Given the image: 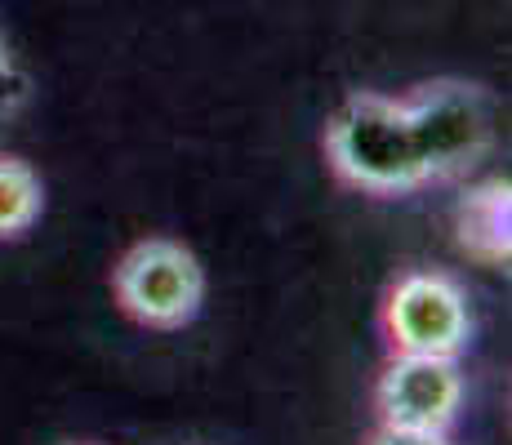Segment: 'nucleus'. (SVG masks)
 <instances>
[{
  "label": "nucleus",
  "mask_w": 512,
  "mask_h": 445,
  "mask_svg": "<svg viewBox=\"0 0 512 445\" xmlns=\"http://www.w3.org/2000/svg\"><path fill=\"white\" fill-rule=\"evenodd\" d=\"M330 165L343 183L374 196H401L428 187V170L419 161L410 116L401 98L352 94L334 112L326 130Z\"/></svg>",
  "instance_id": "obj_1"
},
{
  "label": "nucleus",
  "mask_w": 512,
  "mask_h": 445,
  "mask_svg": "<svg viewBox=\"0 0 512 445\" xmlns=\"http://www.w3.org/2000/svg\"><path fill=\"white\" fill-rule=\"evenodd\" d=\"M401 103H406L410 134H415L428 183L468 174L490 152V143H495L490 103L481 98V89H472L464 81L423 85L410 98H401Z\"/></svg>",
  "instance_id": "obj_2"
},
{
  "label": "nucleus",
  "mask_w": 512,
  "mask_h": 445,
  "mask_svg": "<svg viewBox=\"0 0 512 445\" xmlns=\"http://www.w3.org/2000/svg\"><path fill=\"white\" fill-rule=\"evenodd\" d=\"M116 299L152 330H179L201 312V263L179 241H143L116 267Z\"/></svg>",
  "instance_id": "obj_3"
},
{
  "label": "nucleus",
  "mask_w": 512,
  "mask_h": 445,
  "mask_svg": "<svg viewBox=\"0 0 512 445\" xmlns=\"http://www.w3.org/2000/svg\"><path fill=\"white\" fill-rule=\"evenodd\" d=\"M383 325L397 352L419 356H459L468 348L472 312L468 299L450 276L441 272H410L392 285Z\"/></svg>",
  "instance_id": "obj_4"
},
{
  "label": "nucleus",
  "mask_w": 512,
  "mask_h": 445,
  "mask_svg": "<svg viewBox=\"0 0 512 445\" xmlns=\"http://www.w3.org/2000/svg\"><path fill=\"white\" fill-rule=\"evenodd\" d=\"M464 405V374L455 356H419L397 352L379 379V414L383 423L401 428L450 432Z\"/></svg>",
  "instance_id": "obj_5"
},
{
  "label": "nucleus",
  "mask_w": 512,
  "mask_h": 445,
  "mask_svg": "<svg viewBox=\"0 0 512 445\" xmlns=\"http://www.w3.org/2000/svg\"><path fill=\"white\" fill-rule=\"evenodd\" d=\"M512 201L508 183H486L477 192H468V201L459 205V245L481 263H508L512 250Z\"/></svg>",
  "instance_id": "obj_6"
},
{
  "label": "nucleus",
  "mask_w": 512,
  "mask_h": 445,
  "mask_svg": "<svg viewBox=\"0 0 512 445\" xmlns=\"http://www.w3.org/2000/svg\"><path fill=\"white\" fill-rule=\"evenodd\" d=\"M41 178L18 156H0V236H23L41 219Z\"/></svg>",
  "instance_id": "obj_7"
},
{
  "label": "nucleus",
  "mask_w": 512,
  "mask_h": 445,
  "mask_svg": "<svg viewBox=\"0 0 512 445\" xmlns=\"http://www.w3.org/2000/svg\"><path fill=\"white\" fill-rule=\"evenodd\" d=\"M27 98V76L18 72L14 54H9V45L0 41V116H9L18 103Z\"/></svg>",
  "instance_id": "obj_8"
},
{
  "label": "nucleus",
  "mask_w": 512,
  "mask_h": 445,
  "mask_svg": "<svg viewBox=\"0 0 512 445\" xmlns=\"http://www.w3.org/2000/svg\"><path fill=\"white\" fill-rule=\"evenodd\" d=\"M370 445H450L446 432H428V428H401V423H383L370 437Z\"/></svg>",
  "instance_id": "obj_9"
}]
</instances>
